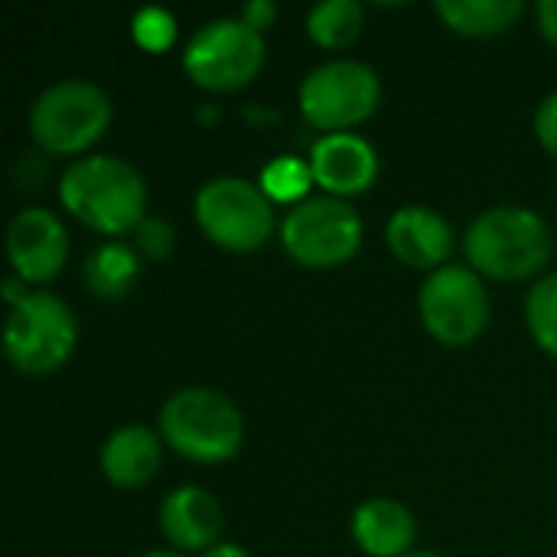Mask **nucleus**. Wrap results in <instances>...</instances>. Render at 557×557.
<instances>
[{"instance_id": "423d86ee", "label": "nucleus", "mask_w": 557, "mask_h": 557, "mask_svg": "<svg viewBox=\"0 0 557 557\" xmlns=\"http://www.w3.org/2000/svg\"><path fill=\"white\" fill-rule=\"evenodd\" d=\"M284 251L304 268H336L362 245V215L339 196H307L281 222Z\"/></svg>"}, {"instance_id": "412c9836", "label": "nucleus", "mask_w": 557, "mask_h": 557, "mask_svg": "<svg viewBox=\"0 0 557 557\" xmlns=\"http://www.w3.org/2000/svg\"><path fill=\"white\" fill-rule=\"evenodd\" d=\"M525 323L535 343L557 359V271L532 284L525 297Z\"/></svg>"}, {"instance_id": "f03ea898", "label": "nucleus", "mask_w": 557, "mask_h": 557, "mask_svg": "<svg viewBox=\"0 0 557 557\" xmlns=\"http://www.w3.org/2000/svg\"><path fill=\"white\" fill-rule=\"evenodd\" d=\"M473 271L496 281H522L542 271L552 258L548 222L525 206H493L483 209L463 238Z\"/></svg>"}, {"instance_id": "f257e3e1", "label": "nucleus", "mask_w": 557, "mask_h": 557, "mask_svg": "<svg viewBox=\"0 0 557 557\" xmlns=\"http://www.w3.org/2000/svg\"><path fill=\"white\" fill-rule=\"evenodd\" d=\"M62 206L101 235H124L144 222L147 183L137 166L111 153H91L69 163L59 176Z\"/></svg>"}, {"instance_id": "39448f33", "label": "nucleus", "mask_w": 557, "mask_h": 557, "mask_svg": "<svg viewBox=\"0 0 557 557\" xmlns=\"http://www.w3.org/2000/svg\"><path fill=\"white\" fill-rule=\"evenodd\" d=\"M78 323L69 304L49 290H29L20 304L10 307L3 326L7 359L26 375H46L65 366L75 352Z\"/></svg>"}, {"instance_id": "f8f14e48", "label": "nucleus", "mask_w": 557, "mask_h": 557, "mask_svg": "<svg viewBox=\"0 0 557 557\" xmlns=\"http://www.w3.org/2000/svg\"><path fill=\"white\" fill-rule=\"evenodd\" d=\"M317 186L326 189V196H352L375 183L379 176V153L375 147L352 134V131H333L320 134L307 157Z\"/></svg>"}, {"instance_id": "393cba45", "label": "nucleus", "mask_w": 557, "mask_h": 557, "mask_svg": "<svg viewBox=\"0 0 557 557\" xmlns=\"http://www.w3.org/2000/svg\"><path fill=\"white\" fill-rule=\"evenodd\" d=\"M242 20L261 33V29H268V26L277 20V3H274V0H248V3L242 7Z\"/></svg>"}, {"instance_id": "a211bd4d", "label": "nucleus", "mask_w": 557, "mask_h": 557, "mask_svg": "<svg viewBox=\"0 0 557 557\" xmlns=\"http://www.w3.org/2000/svg\"><path fill=\"white\" fill-rule=\"evenodd\" d=\"M437 16L463 36H493L509 29L522 13V0H437Z\"/></svg>"}, {"instance_id": "c756f323", "label": "nucleus", "mask_w": 557, "mask_h": 557, "mask_svg": "<svg viewBox=\"0 0 557 557\" xmlns=\"http://www.w3.org/2000/svg\"><path fill=\"white\" fill-rule=\"evenodd\" d=\"M405 557H441V555H434V552H411V555H405Z\"/></svg>"}, {"instance_id": "c85d7f7f", "label": "nucleus", "mask_w": 557, "mask_h": 557, "mask_svg": "<svg viewBox=\"0 0 557 557\" xmlns=\"http://www.w3.org/2000/svg\"><path fill=\"white\" fill-rule=\"evenodd\" d=\"M144 557H186L183 552H150V555Z\"/></svg>"}, {"instance_id": "5701e85b", "label": "nucleus", "mask_w": 557, "mask_h": 557, "mask_svg": "<svg viewBox=\"0 0 557 557\" xmlns=\"http://www.w3.org/2000/svg\"><path fill=\"white\" fill-rule=\"evenodd\" d=\"M134 248L147 261H166L176 248V228L160 215H144V222L134 228Z\"/></svg>"}, {"instance_id": "4468645a", "label": "nucleus", "mask_w": 557, "mask_h": 557, "mask_svg": "<svg viewBox=\"0 0 557 557\" xmlns=\"http://www.w3.org/2000/svg\"><path fill=\"white\" fill-rule=\"evenodd\" d=\"M160 529L180 552H209L219 545L222 509L202 486H180L160 503Z\"/></svg>"}, {"instance_id": "f3484780", "label": "nucleus", "mask_w": 557, "mask_h": 557, "mask_svg": "<svg viewBox=\"0 0 557 557\" xmlns=\"http://www.w3.org/2000/svg\"><path fill=\"white\" fill-rule=\"evenodd\" d=\"M82 274L95 297L114 300L134 287V281L140 274V255H137V248H131L124 242H104L85 258Z\"/></svg>"}, {"instance_id": "aec40b11", "label": "nucleus", "mask_w": 557, "mask_h": 557, "mask_svg": "<svg viewBox=\"0 0 557 557\" xmlns=\"http://www.w3.org/2000/svg\"><path fill=\"white\" fill-rule=\"evenodd\" d=\"M310 183H317L310 163L300 160V157H290V153H281V157L268 160L264 170H261V189H264V196L271 202L297 206V202L307 199Z\"/></svg>"}, {"instance_id": "9b49d317", "label": "nucleus", "mask_w": 557, "mask_h": 557, "mask_svg": "<svg viewBox=\"0 0 557 557\" xmlns=\"http://www.w3.org/2000/svg\"><path fill=\"white\" fill-rule=\"evenodd\" d=\"M7 258L20 281L46 284L69 261V232L52 209L26 206L7 228Z\"/></svg>"}, {"instance_id": "bb28decb", "label": "nucleus", "mask_w": 557, "mask_h": 557, "mask_svg": "<svg viewBox=\"0 0 557 557\" xmlns=\"http://www.w3.org/2000/svg\"><path fill=\"white\" fill-rule=\"evenodd\" d=\"M26 294H29V290H26V281H20V277H7V281H3V297H7L10 307L20 304Z\"/></svg>"}, {"instance_id": "4be33fe9", "label": "nucleus", "mask_w": 557, "mask_h": 557, "mask_svg": "<svg viewBox=\"0 0 557 557\" xmlns=\"http://www.w3.org/2000/svg\"><path fill=\"white\" fill-rule=\"evenodd\" d=\"M131 33L137 39V46H144L150 52H163L176 39V20L163 7H140L131 20Z\"/></svg>"}, {"instance_id": "20e7f679", "label": "nucleus", "mask_w": 557, "mask_h": 557, "mask_svg": "<svg viewBox=\"0 0 557 557\" xmlns=\"http://www.w3.org/2000/svg\"><path fill=\"white\" fill-rule=\"evenodd\" d=\"M111 124V98L88 78H62L39 91L29 108V134L49 153H78Z\"/></svg>"}, {"instance_id": "dca6fc26", "label": "nucleus", "mask_w": 557, "mask_h": 557, "mask_svg": "<svg viewBox=\"0 0 557 557\" xmlns=\"http://www.w3.org/2000/svg\"><path fill=\"white\" fill-rule=\"evenodd\" d=\"M160 444H163V437H157V431H150L144 424L117 428L101 447L104 476L124 490H137V486L150 483L160 470V460H163Z\"/></svg>"}, {"instance_id": "a878e982", "label": "nucleus", "mask_w": 557, "mask_h": 557, "mask_svg": "<svg viewBox=\"0 0 557 557\" xmlns=\"http://www.w3.org/2000/svg\"><path fill=\"white\" fill-rule=\"evenodd\" d=\"M535 16H539V29L545 39H552L557 46V0H539L535 7Z\"/></svg>"}, {"instance_id": "6e6552de", "label": "nucleus", "mask_w": 557, "mask_h": 557, "mask_svg": "<svg viewBox=\"0 0 557 557\" xmlns=\"http://www.w3.org/2000/svg\"><path fill=\"white\" fill-rule=\"evenodd\" d=\"M199 228L228 251H251L274 232V202L245 176H212L196 193Z\"/></svg>"}, {"instance_id": "b1692460", "label": "nucleus", "mask_w": 557, "mask_h": 557, "mask_svg": "<svg viewBox=\"0 0 557 557\" xmlns=\"http://www.w3.org/2000/svg\"><path fill=\"white\" fill-rule=\"evenodd\" d=\"M535 134H539L542 147L552 157H557V91L542 98V104L535 111Z\"/></svg>"}, {"instance_id": "2eb2a0df", "label": "nucleus", "mask_w": 557, "mask_h": 557, "mask_svg": "<svg viewBox=\"0 0 557 557\" xmlns=\"http://www.w3.org/2000/svg\"><path fill=\"white\" fill-rule=\"evenodd\" d=\"M352 539L372 557L411 555L418 539V522L408 506L388 496L366 499L352 516Z\"/></svg>"}, {"instance_id": "cd10ccee", "label": "nucleus", "mask_w": 557, "mask_h": 557, "mask_svg": "<svg viewBox=\"0 0 557 557\" xmlns=\"http://www.w3.org/2000/svg\"><path fill=\"white\" fill-rule=\"evenodd\" d=\"M199 557H248V552L242 545H235V542H219V545H212L209 552H202Z\"/></svg>"}, {"instance_id": "0eeeda50", "label": "nucleus", "mask_w": 557, "mask_h": 557, "mask_svg": "<svg viewBox=\"0 0 557 557\" xmlns=\"http://www.w3.org/2000/svg\"><path fill=\"white\" fill-rule=\"evenodd\" d=\"M264 65V39L242 16H219L202 23L186 49V75L209 91H232L248 85Z\"/></svg>"}, {"instance_id": "7ed1b4c3", "label": "nucleus", "mask_w": 557, "mask_h": 557, "mask_svg": "<svg viewBox=\"0 0 557 557\" xmlns=\"http://www.w3.org/2000/svg\"><path fill=\"white\" fill-rule=\"evenodd\" d=\"M242 411L228 395L206 385L173 392L160 408V437L193 463H225L242 447Z\"/></svg>"}, {"instance_id": "9d476101", "label": "nucleus", "mask_w": 557, "mask_h": 557, "mask_svg": "<svg viewBox=\"0 0 557 557\" xmlns=\"http://www.w3.org/2000/svg\"><path fill=\"white\" fill-rule=\"evenodd\" d=\"M490 290L480 271L467 264H444L431 271L418 294L421 320L444 346L473 343L490 323Z\"/></svg>"}, {"instance_id": "1a4fd4ad", "label": "nucleus", "mask_w": 557, "mask_h": 557, "mask_svg": "<svg viewBox=\"0 0 557 557\" xmlns=\"http://www.w3.org/2000/svg\"><path fill=\"white\" fill-rule=\"evenodd\" d=\"M382 98V82L372 65L359 59H330L313 65L300 82L304 117L333 134L366 121Z\"/></svg>"}, {"instance_id": "6ab92c4d", "label": "nucleus", "mask_w": 557, "mask_h": 557, "mask_svg": "<svg viewBox=\"0 0 557 557\" xmlns=\"http://www.w3.org/2000/svg\"><path fill=\"white\" fill-rule=\"evenodd\" d=\"M366 26V10L359 0H323L307 13V33L326 49H343L359 39Z\"/></svg>"}, {"instance_id": "ddd939ff", "label": "nucleus", "mask_w": 557, "mask_h": 557, "mask_svg": "<svg viewBox=\"0 0 557 557\" xmlns=\"http://www.w3.org/2000/svg\"><path fill=\"white\" fill-rule=\"evenodd\" d=\"M392 255L408 268H444L454 251V228L434 206H401L385 225Z\"/></svg>"}]
</instances>
